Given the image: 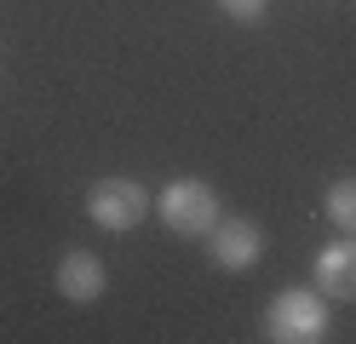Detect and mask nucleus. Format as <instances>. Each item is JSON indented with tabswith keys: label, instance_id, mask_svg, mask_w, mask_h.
<instances>
[{
	"label": "nucleus",
	"instance_id": "obj_1",
	"mask_svg": "<svg viewBox=\"0 0 356 344\" xmlns=\"http://www.w3.org/2000/svg\"><path fill=\"white\" fill-rule=\"evenodd\" d=\"M264 338L270 344H322L327 338V298L316 287H287L264 310Z\"/></svg>",
	"mask_w": 356,
	"mask_h": 344
},
{
	"label": "nucleus",
	"instance_id": "obj_2",
	"mask_svg": "<svg viewBox=\"0 0 356 344\" xmlns=\"http://www.w3.org/2000/svg\"><path fill=\"white\" fill-rule=\"evenodd\" d=\"M155 213L172 236H207V229L225 218L218 213V190L207 178H172L161 195H155Z\"/></svg>",
	"mask_w": 356,
	"mask_h": 344
},
{
	"label": "nucleus",
	"instance_id": "obj_3",
	"mask_svg": "<svg viewBox=\"0 0 356 344\" xmlns=\"http://www.w3.org/2000/svg\"><path fill=\"white\" fill-rule=\"evenodd\" d=\"M86 213H92L98 229H132L149 213V190L138 178H98L92 190H86Z\"/></svg>",
	"mask_w": 356,
	"mask_h": 344
},
{
	"label": "nucleus",
	"instance_id": "obj_4",
	"mask_svg": "<svg viewBox=\"0 0 356 344\" xmlns=\"http://www.w3.org/2000/svg\"><path fill=\"white\" fill-rule=\"evenodd\" d=\"M207 259L225 270V275H248L259 259H264V229L253 224V218H218L213 229H207Z\"/></svg>",
	"mask_w": 356,
	"mask_h": 344
},
{
	"label": "nucleus",
	"instance_id": "obj_5",
	"mask_svg": "<svg viewBox=\"0 0 356 344\" xmlns=\"http://www.w3.org/2000/svg\"><path fill=\"white\" fill-rule=\"evenodd\" d=\"M104 287H109V275H104L98 252L75 247V252H63V259H58V293L70 298V304H98Z\"/></svg>",
	"mask_w": 356,
	"mask_h": 344
},
{
	"label": "nucleus",
	"instance_id": "obj_6",
	"mask_svg": "<svg viewBox=\"0 0 356 344\" xmlns=\"http://www.w3.org/2000/svg\"><path fill=\"white\" fill-rule=\"evenodd\" d=\"M316 293L322 298H356V236L316 252Z\"/></svg>",
	"mask_w": 356,
	"mask_h": 344
},
{
	"label": "nucleus",
	"instance_id": "obj_7",
	"mask_svg": "<svg viewBox=\"0 0 356 344\" xmlns=\"http://www.w3.org/2000/svg\"><path fill=\"white\" fill-rule=\"evenodd\" d=\"M322 213L339 236H356V178H333L327 195H322Z\"/></svg>",
	"mask_w": 356,
	"mask_h": 344
},
{
	"label": "nucleus",
	"instance_id": "obj_8",
	"mask_svg": "<svg viewBox=\"0 0 356 344\" xmlns=\"http://www.w3.org/2000/svg\"><path fill=\"white\" fill-rule=\"evenodd\" d=\"M218 12H225L230 23H264V12H270V0H213Z\"/></svg>",
	"mask_w": 356,
	"mask_h": 344
}]
</instances>
